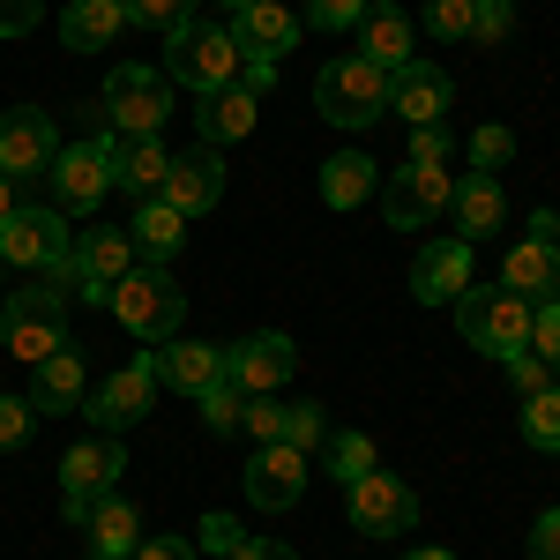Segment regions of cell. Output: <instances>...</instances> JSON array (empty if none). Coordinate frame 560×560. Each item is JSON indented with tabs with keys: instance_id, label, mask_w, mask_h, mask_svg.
<instances>
[{
	"instance_id": "8d00e7d4",
	"label": "cell",
	"mask_w": 560,
	"mask_h": 560,
	"mask_svg": "<svg viewBox=\"0 0 560 560\" xmlns=\"http://www.w3.org/2000/svg\"><path fill=\"white\" fill-rule=\"evenodd\" d=\"M120 15L150 31H179V23H195V0H120Z\"/></svg>"
},
{
	"instance_id": "836d02e7",
	"label": "cell",
	"mask_w": 560,
	"mask_h": 560,
	"mask_svg": "<svg viewBox=\"0 0 560 560\" xmlns=\"http://www.w3.org/2000/svg\"><path fill=\"white\" fill-rule=\"evenodd\" d=\"M464 150H471L478 173H501V165L516 158V135L501 128V120H486V128H471V142H464Z\"/></svg>"
},
{
	"instance_id": "603a6c76",
	"label": "cell",
	"mask_w": 560,
	"mask_h": 560,
	"mask_svg": "<svg viewBox=\"0 0 560 560\" xmlns=\"http://www.w3.org/2000/svg\"><path fill=\"white\" fill-rule=\"evenodd\" d=\"M255 120H261V97H255V90H240V83L210 90V97L195 105V135H202L210 150H224V142H247V135H255Z\"/></svg>"
},
{
	"instance_id": "b9f144b4",
	"label": "cell",
	"mask_w": 560,
	"mask_h": 560,
	"mask_svg": "<svg viewBox=\"0 0 560 560\" xmlns=\"http://www.w3.org/2000/svg\"><path fill=\"white\" fill-rule=\"evenodd\" d=\"M31 427H38V404L31 396H0V448H23Z\"/></svg>"
},
{
	"instance_id": "7bdbcfd3",
	"label": "cell",
	"mask_w": 560,
	"mask_h": 560,
	"mask_svg": "<svg viewBox=\"0 0 560 560\" xmlns=\"http://www.w3.org/2000/svg\"><path fill=\"white\" fill-rule=\"evenodd\" d=\"M366 8H374V0H306V23H314V31H359Z\"/></svg>"
},
{
	"instance_id": "681fc988",
	"label": "cell",
	"mask_w": 560,
	"mask_h": 560,
	"mask_svg": "<svg viewBox=\"0 0 560 560\" xmlns=\"http://www.w3.org/2000/svg\"><path fill=\"white\" fill-rule=\"evenodd\" d=\"M224 560H300V553H292L284 538H240V546H232Z\"/></svg>"
},
{
	"instance_id": "60d3db41",
	"label": "cell",
	"mask_w": 560,
	"mask_h": 560,
	"mask_svg": "<svg viewBox=\"0 0 560 560\" xmlns=\"http://www.w3.org/2000/svg\"><path fill=\"white\" fill-rule=\"evenodd\" d=\"M530 351L546 359V374H560V300H546L530 314Z\"/></svg>"
},
{
	"instance_id": "5b68a950",
	"label": "cell",
	"mask_w": 560,
	"mask_h": 560,
	"mask_svg": "<svg viewBox=\"0 0 560 560\" xmlns=\"http://www.w3.org/2000/svg\"><path fill=\"white\" fill-rule=\"evenodd\" d=\"M135 240L120 232V224H90V232H75V255L52 269V284H68L75 300H90V306H105L113 300V284L135 269Z\"/></svg>"
},
{
	"instance_id": "ee69618b",
	"label": "cell",
	"mask_w": 560,
	"mask_h": 560,
	"mask_svg": "<svg viewBox=\"0 0 560 560\" xmlns=\"http://www.w3.org/2000/svg\"><path fill=\"white\" fill-rule=\"evenodd\" d=\"M448 150H456L448 120H427V128H411V165H448Z\"/></svg>"
},
{
	"instance_id": "f907efd6",
	"label": "cell",
	"mask_w": 560,
	"mask_h": 560,
	"mask_svg": "<svg viewBox=\"0 0 560 560\" xmlns=\"http://www.w3.org/2000/svg\"><path fill=\"white\" fill-rule=\"evenodd\" d=\"M128 560H195V546H187V538H142Z\"/></svg>"
},
{
	"instance_id": "9f6ffc18",
	"label": "cell",
	"mask_w": 560,
	"mask_h": 560,
	"mask_svg": "<svg viewBox=\"0 0 560 560\" xmlns=\"http://www.w3.org/2000/svg\"><path fill=\"white\" fill-rule=\"evenodd\" d=\"M90 560H105V553H90Z\"/></svg>"
},
{
	"instance_id": "2e32d148",
	"label": "cell",
	"mask_w": 560,
	"mask_h": 560,
	"mask_svg": "<svg viewBox=\"0 0 560 560\" xmlns=\"http://www.w3.org/2000/svg\"><path fill=\"white\" fill-rule=\"evenodd\" d=\"M150 396H158V351H142V359H128L113 382L90 396L83 411L97 419V433H128L135 419H150Z\"/></svg>"
},
{
	"instance_id": "7dc6e473",
	"label": "cell",
	"mask_w": 560,
	"mask_h": 560,
	"mask_svg": "<svg viewBox=\"0 0 560 560\" xmlns=\"http://www.w3.org/2000/svg\"><path fill=\"white\" fill-rule=\"evenodd\" d=\"M232 546H240V516H224V509L202 516V553H232Z\"/></svg>"
},
{
	"instance_id": "5bb4252c",
	"label": "cell",
	"mask_w": 560,
	"mask_h": 560,
	"mask_svg": "<svg viewBox=\"0 0 560 560\" xmlns=\"http://www.w3.org/2000/svg\"><path fill=\"white\" fill-rule=\"evenodd\" d=\"M52 158H60L52 120H45L38 105H8V113H0V173L38 179V173H52Z\"/></svg>"
},
{
	"instance_id": "7a4b0ae2",
	"label": "cell",
	"mask_w": 560,
	"mask_h": 560,
	"mask_svg": "<svg viewBox=\"0 0 560 560\" xmlns=\"http://www.w3.org/2000/svg\"><path fill=\"white\" fill-rule=\"evenodd\" d=\"M240 68H247V52L232 45V31L224 23H179V31H165V83L195 90V97H210V90L240 83Z\"/></svg>"
},
{
	"instance_id": "1f68e13d",
	"label": "cell",
	"mask_w": 560,
	"mask_h": 560,
	"mask_svg": "<svg viewBox=\"0 0 560 560\" xmlns=\"http://www.w3.org/2000/svg\"><path fill=\"white\" fill-rule=\"evenodd\" d=\"M322 464H329V478L337 486H351V478H366L382 456H374V433H329L322 441Z\"/></svg>"
},
{
	"instance_id": "ba28073f",
	"label": "cell",
	"mask_w": 560,
	"mask_h": 560,
	"mask_svg": "<svg viewBox=\"0 0 560 560\" xmlns=\"http://www.w3.org/2000/svg\"><path fill=\"white\" fill-rule=\"evenodd\" d=\"M120 471H128L120 433H90V441H75V448L60 456V509H68V523H83L90 501L120 493Z\"/></svg>"
},
{
	"instance_id": "7c38bea8",
	"label": "cell",
	"mask_w": 560,
	"mask_h": 560,
	"mask_svg": "<svg viewBox=\"0 0 560 560\" xmlns=\"http://www.w3.org/2000/svg\"><path fill=\"white\" fill-rule=\"evenodd\" d=\"M292 366H300V345L284 329H255V337L224 345V382L240 388V396H277V388L292 382Z\"/></svg>"
},
{
	"instance_id": "52a82bcc",
	"label": "cell",
	"mask_w": 560,
	"mask_h": 560,
	"mask_svg": "<svg viewBox=\"0 0 560 560\" xmlns=\"http://www.w3.org/2000/svg\"><path fill=\"white\" fill-rule=\"evenodd\" d=\"M0 337H8V351L15 359H52V351L68 345V292L60 284H23L15 300L0 306Z\"/></svg>"
},
{
	"instance_id": "74e56055",
	"label": "cell",
	"mask_w": 560,
	"mask_h": 560,
	"mask_svg": "<svg viewBox=\"0 0 560 560\" xmlns=\"http://www.w3.org/2000/svg\"><path fill=\"white\" fill-rule=\"evenodd\" d=\"M471 15H478V0H427V31L448 38V45L471 38Z\"/></svg>"
},
{
	"instance_id": "d6a6232c",
	"label": "cell",
	"mask_w": 560,
	"mask_h": 560,
	"mask_svg": "<svg viewBox=\"0 0 560 560\" xmlns=\"http://www.w3.org/2000/svg\"><path fill=\"white\" fill-rule=\"evenodd\" d=\"M523 441L538 448V456H553L560 448V388L546 382L538 396H523Z\"/></svg>"
},
{
	"instance_id": "6da1fadb",
	"label": "cell",
	"mask_w": 560,
	"mask_h": 560,
	"mask_svg": "<svg viewBox=\"0 0 560 560\" xmlns=\"http://www.w3.org/2000/svg\"><path fill=\"white\" fill-rule=\"evenodd\" d=\"M105 314L128 329L135 345H173L179 337V322H187V300H179V284H173V269L165 261H135L128 277L113 284V300H105Z\"/></svg>"
},
{
	"instance_id": "11a10c76",
	"label": "cell",
	"mask_w": 560,
	"mask_h": 560,
	"mask_svg": "<svg viewBox=\"0 0 560 560\" xmlns=\"http://www.w3.org/2000/svg\"><path fill=\"white\" fill-rule=\"evenodd\" d=\"M217 8H247V0H217Z\"/></svg>"
},
{
	"instance_id": "3957f363",
	"label": "cell",
	"mask_w": 560,
	"mask_h": 560,
	"mask_svg": "<svg viewBox=\"0 0 560 560\" xmlns=\"http://www.w3.org/2000/svg\"><path fill=\"white\" fill-rule=\"evenodd\" d=\"M448 314H456V337H464L471 351H486V359H516V351H530V314H538V306L516 300L509 284H471Z\"/></svg>"
},
{
	"instance_id": "d590c367",
	"label": "cell",
	"mask_w": 560,
	"mask_h": 560,
	"mask_svg": "<svg viewBox=\"0 0 560 560\" xmlns=\"http://www.w3.org/2000/svg\"><path fill=\"white\" fill-rule=\"evenodd\" d=\"M195 404H202V427H210V433H240V411H247V404H240V388H232V382H210Z\"/></svg>"
},
{
	"instance_id": "4316f807",
	"label": "cell",
	"mask_w": 560,
	"mask_h": 560,
	"mask_svg": "<svg viewBox=\"0 0 560 560\" xmlns=\"http://www.w3.org/2000/svg\"><path fill=\"white\" fill-rule=\"evenodd\" d=\"M120 31H128L120 0H68L60 8V45L68 52H105V45H120Z\"/></svg>"
},
{
	"instance_id": "484cf974",
	"label": "cell",
	"mask_w": 560,
	"mask_h": 560,
	"mask_svg": "<svg viewBox=\"0 0 560 560\" xmlns=\"http://www.w3.org/2000/svg\"><path fill=\"white\" fill-rule=\"evenodd\" d=\"M31 404H38V411H83V404H90L83 351H75V345H60L52 359H38V382H31Z\"/></svg>"
},
{
	"instance_id": "bcb514c9",
	"label": "cell",
	"mask_w": 560,
	"mask_h": 560,
	"mask_svg": "<svg viewBox=\"0 0 560 560\" xmlns=\"http://www.w3.org/2000/svg\"><path fill=\"white\" fill-rule=\"evenodd\" d=\"M45 0H0V38H23V31H38Z\"/></svg>"
},
{
	"instance_id": "816d5d0a",
	"label": "cell",
	"mask_w": 560,
	"mask_h": 560,
	"mask_svg": "<svg viewBox=\"0 0 560 560\" xmlns=\"http://www.w3.org/2000/svg\"><path fill=\"white\" fill-rule=\"evenodd\" d=\"M530 240H553V247H560V217L553 210H530Z\"/></svg>"
},
{
	"instance_id": "44dd1931",
	"label": "cell",
	"mask_w": 560,
	"mask_h": 560,
	"mask_svg": "<svg viewBox=\"0 0 560 560\" xmlns=\"http://www.w3.org/2000/svg\"><path fill=\"white\" fill-rule=\"evenodd\" d=\"M448 97H456V83H448L441 68H427V60H411V68H396V75H388V113H404L411 128L448 120Z\"/></svg>"
},
{
	"instance_id": "8fae6325",
	"label": "cell",
	"mask_w": 560,
	"mask_h": 560,
	"mask_svg": "<svg viewBox=\"0 0 560 560\" xmlns=\"http://www.w3.org/2000/svg\"><path fill=\"white\" fill-rule=\"evenodd\" d=\"M75 255V232L60 224L52 202H23V210L0 224V261H15V269H60V261Z\"/></svg>"
},
{
	"instance_id": "7402d4cb",
	"label": "cell",
	"mask_w": 560,
	"mask_h": 560,
	"mask_svg": "<svg viewBox=\"0 0 560 560\" xmlns=\"http://www.w3.org/2000/svg\"><path fill=\"white\" fill-rule=\"evenodd\" d=\"M448 210H456V240L478 247V240H493V232L509 224V195H501V179H493V173H471V179H456Z\"/></svg>"
},
{
	"instance_id": "ffe728a7",
	"label": "cell",
	"mask_w": 560,
	"mask_h": 560,
	"mask_svg": "<svg viewBox=\"0 0 560 560\" xmlns=\"http://www.w3.org/2000/svg\"><path fill=\"white\" fill-rule=\"evenodd\" d=\"M411 292H419V306H456L464 292H471V247H464V240H433V247H419V261H411Z\"/></svg>"
},
{
	"instance_id": "277c9868",
	"label": "cell",
	"mask_w": 560,
	"mask_h": 560,
	"mask_svg": "<svg viewBox=\"0 0 560 560\" xmlns=\"http://www.w3.org/2000/svg\"><path fill=\"white\" fill-rule=\"evenodd\" d=\"M314 105H322V120L329 128H374L388 113V68H374V60H359V52H345V60H329L322 75H314Z\"/></svg>"
},
{
	"instance_id": "e575fe53",
	"label": "cell",
	"mask_w": 560,
	"mask_h": 560,
	"mask_svg": "<svg viewBox=\"0 0 560 560\" xmlns=\"http://www.w3.org/2000/svg\"><path fill=\"white\" fill-rule=\"evenodd\" d=\"M284 441L314 456V448L329 441V411H322V404H284Z\"/></svg>"
},
{
	"instance_id": "f1b7e54d",
	"label": "cell",
	"mask_w": 560,
	"mask_h": 560,
	"mask_svg": "<svg viewBox=\"0 0 560 560\" xmlns=\"http://www.w3.org/2000/svg\"><path fill=\"white\" fill-rule=\"evenodd\" d=\"M83 530H90V553H105V560H128L142 546V516H135V501H120V493L90 501Z\"/></svg>"
},
{
	"instance_id": "9c48e42d",
	"label": "cell",
	"mask_w": 560,
	"mask_h": 560,
	"mask_svg": "<svg viewBox=\"0 0 560 560\" xmlns=\"http://www.w3.org/2000/svg\"><path fill=\"white\" fill-rule=\"evenodd\" d=\"M345 516H351L359 538H396V530L419 523V486L374 464L366 478H351V486H345Z\"/></svg>"
},
{
	"instance_id": "f35d334b",
	"label": "cell",
	"mask_w": 560,
	"mask_h": 560,
	"mask_svg": "<svg viewBox=\"0 0 560 560\" xmlns=\"http://www.w3.org/2000/svg\"><path fill=\"white\" fill-rule=\"evenodd\" d=\"M240 433L247 441H284V404H269V396H247V411H240Z\"/></svg>"
},
{
	"instance_id": "4fadbf2b",
	"label": "cell",
	"mask_w": 560,
	"mask_h": 560,
	"mask_svg": "<svg viewBox=\"0 0 560 560\" xmlns=\"http://www.w3.org/2000/svg\"><path fill=\"white\" fill-rule=\"evenodd\" d=\"M306 448H292V441H261L255 464H247V501H255L261 516H284V509H300L306 493Z\"/></svg>"
},
{
	"instance_id": "f5cc1de1",
	"label": "cell",
	"mask_w": 560,
	"mask_h": 560,
	"mask_svg": "<svg viewBox=\"0 0 560 560\" xmlns=\"http://www.w3.org/2000/svg\"><path fill=\"white\" fill-rule=\"evenodd\" d=\"M15 210H23V202H15V179L0 173V224H8V217H15Z\"/></svg>"
},
{
	"instance_id": "d6986e66",
	"label": "cell",
	"mask_w": 560,
	"mask_h": 560,
	"mask_svg": "<svg viewBox=\"0 0 560 560\" xmlns=\"http://www.w3.org/2000/svg\"><path fill=\"white\" fill-rule=\"evenodd\" d=\"M165 202H173L179 217H202L224 202V158H217L210 142H195V150H179L173 173H165Z\"/></svg>"
},
{
	"instance_id": "ac0fdd59",
	"label": "cell",
	"mask_w": 560,
	"mask_h": 560,
	"mask_svg": "<svg viewBox=\"0 0 560 560\" xmlns=\"http://www.w3.org/2000/svg\"><path fill=\"white\" fill-rule=\"evenodd\" d=\"M232 45L247 52V60H284L292 45H300V15L284 8V0H247V8H232Z\"/></svg>"
},
{
	"instance_id": "9a60e30c",
	"label": "cell",
	"mask_w": 560,
	"mask_h": 560,
	"mask_svg": "<svg viewBox=\"0 0 560 560\" xmlns=\"http://www.w3.org/2000/svg\"><path fill=\"white\" fill-rule=\"evenodd\" d=\"M448 195H456L448 165H404V173L382 187V217L396 232H419V224H433V217L448 210Z\"/></svg>"
},
{
	"instance_id": "ab89813d",
	"label": "cell",
	"mask_w": 560,
	"mask_h": 560,
	"mask_svg": "<svg viewBox=\"0 0 560 560\" xmlns=\"http://www.w3.org/2000/svg\"><path fill=\"white\" fill-rule=\"evenodd\" d=\"M509 31H516V0H478L471 38L478 45H509Z\"/></svg>"
},
{
	"instance_id": "e0dca14e",
	"label": "cell",
	"mask_w": 560,
	"mask_h": 560,
	"mask_svg": "<svg viewBox=\"0 0 560 560\" xmlns=\"http://www.w3.org/2000/svg\"><path fill=\"white\" fill-rule=\"evenodd\" d=\"M105 150H113V187H128L135 202H158V195H165L173 150H165L158 135H113L105 128Z\"/></svg>"
},
{
	"instance_id": "cb8c5ba5",
	"label": "cell",
	"mask_w": 560,
	"mask_h": 560,
	"mask_svg": "<svg viewBox=\"0 0 560 560\" xmlns=\"http://www.w3.org/2000/svg\"><path fill=\"white\" fill-rule=\"evenodd\" d=\"M501 284H509L516 300H530V306L560 300V247H553V240H523V247H509Z\"/></svg>"
},
{
	"instance_id": "30bf717a",
	"label": "cell",
	"mask_w": 560,
	"mask_h": 560,
	"mask_svg": "<svg viewBox=\"0 0 560 560\" xmlns=\"http://www.w3.org/2000/svg\"><path fill=\"white\" fill-rule=\"evenodd\" d=\"M52 210L68 217H90L105 195H113V150H105V135H90V142H60V158H52Z\"/></svg>"
},
{
	"instance_id": "8992f818",
	"label": "cell",
	"mask_w": 560,
	"mask_h": 560,
	"mask_svg": "<svg viewBox=\"0 0 560 560\" xmlns=\"http://www.w3.org/2000/svg\"><path fill=\"white\" fill-rule=\"evenodd\" d=\"M97 113H105V128L113 135H158L173 120V83H165V68H113L105 90H97Z\"/></svg>"
},
{
	"instance_id": "c3c4849f",
	"label": "cell",
	"mask_w": 560,
	"mask_h": 560,
	"mask_svg": "<svg viewBox=\"0 0 560 560\" xmlns=\"http://www.w3.org/2000/svg\"><path fill=\"white\" fill-rule=\"evenodd\" d=\"M530 560H560V509H546L530 523Z\"/></svg>"
},
{
	"instance_id": "83f0119b",
	"label": "cell",
	"mask_w": 560,
	"mask_h": 560,
	"mask_svg": "<svg viewBox=\"0 0 560 560\" xmlns=\"http://www.w3.org/2000/svg\"><path fill=\"white\" fill-rule=\"evenodd\" d=\"M158 382H173L179 396H202L210 382H224V345H187V337L158 345Z\"/></svg>"
},
{
	"instance_id": "d4e9b609",
	"label": "cell",
	"mask_w": 560,
	"mask_h": 560,
	"mask_svg": "<svg viewBox=\"0 0 560 560\" xmlns=\"http://www.w3.org/2000/svg\"><path fill=\"white\" fill-rule=\"evenodd\" d=\"M359 60H374V68H411L419 52H411V15L404 8H388V0H374L366 15H359Z\"/></svg>"
},
{
	"instance_id": "f6af8a7d",
	"label": "cell",
	"mask_w": 560,
	"mask_h": 560,
	"mask_svg": "<svg viewBox=\"0 0 560 560\" xmlns=\"http://www.w3.org/2000/svg\"><path fill=\"white\" fill-rule=\"evenodd\" d=\"M501 366H509V382H516L523 396H538V388L553 382V374H546V359H538V351H516V359H501Z\"/></svg>"
},
{
	"instance_id": "db71d44e",
	"label": "cell",
	"mask_w": 560,
	"mask_h": 560,
	"mask_svg": "<svg viewBox=\"0 0 560 560\" xmlns=\"http://www.w3.org/2000/svg\"><path fill=\"white\" fill-rule=\"evenodd\" d=\"M404 560H456L448 546H419V553H404Z\"/></svg>"
},
{
	"instance_id": "4dcf8cb0",
	"label": "cell",
	"mask_w": 560,
	"mask_h": 560,
	"mask_svg": "<svg viewBox=\"0 0 560 560\" xmlns=\"http://www.w3.org/2000/svg\"><path fill=\"white\" fill-rule=\"evenodd\" d=\"M128 240H135V255L142 261H173L179 255V240H187V217L158 195V202H142L135 210V224H128Z\"/></svg>"
},
{
	"instance_id": "f546056e",
	"label": "cell",
	"mask_w": 560,
	"mask_h": 560,
	"mask_svg": "<svg viewBox=\"0 0 560 560\" xmlns=\"http://www.w3.org/2000/svg\"><path fill=\"white\" fill-rule=\"evenodd\" d=\"M374 187H382V173H374L366 150H337V158L322 165V202H329V210H359V202H374Z\"/></svg>"
}]
</instances>
